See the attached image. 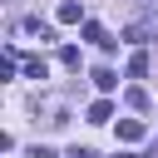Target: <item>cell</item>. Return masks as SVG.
Segmentation results:
<instances>
[{"label": "cell", "instance_id": "cell-6", "mask_svg": "<svg viewBox=\"0 0 158 158\" xmlns=\"http://www.w3.org/2000/svg\"><path fill=\"white\" fill-rule=\"evenodd\" d=\"M25 35H35V40H49L54 30H49V25L40 20V15H30V20H25Z\"/></svg>", "mask_w": 158, "mask_h": 158}, {"label": "cell", "instance_id": "cell-4", "mask_svg": "<svg viewBox=\"0 0 158 158\" xmlns=\"http://www.w3.org/2000/svg\"><path fill=\"white\" fill-rule=\"evenodd\" d=\"M148 35H158V25H153V20H138V25H128V30H123V40H133V44H143Z\"/></svg>", "mask_w": 158, "mask_h": 158}, {"label": "cell", "instance_id": "cell-2", "mask_svg": "<svg viewBox=\"0 0 158 158\" xmlns=\"http://www.w3.org/2000/svg\"><path fill=\"white\" fill-rule=\"evenodd\" d=\"M143 133H148V128H143V118H118V138H123V143H138Z\"/></svg>", "mask_w": 158, "mask_h": 158}, {"label": "cell", "instance_id": "cell-5", "mask_svg": "<svg viewBox=\"0 0 158 158\" xmlns=\"http://www.w3.org/2000/svg\"><path fill=\"white\" fill-rule=\"evenodd\" d=\"M109 118H114V104L109 99H94L89 104V123H109Z\"/></svg>", "mask_w": 158, "mask_h": 158}, {"label": "cell", "instance_id": "cell-7", "mask_svg": "<svg viewBox=\"0 0 158 158\" xmlns=\"http://www.w3.org/2000/svg\"><path fill=\"white\" fill-rule=\"evenodd\" d=\"M25 74H30V79H49V64H44L40 54H30V59H25Z\"/></svg>", "mask_w": 158, "mask_h": 158}, {"label": "cell", "instance_id": "cell-3", "mask_svg": "<svg viewBox=\"0 0 158 158\" xmlns=\"http://www.w3.org/2000/svg\"><path fill=\"white\" fill-rule=\"evenodd\" d=\"M84 20V5L79 0H59V25H79Z\"/></svg>", "mask_w": 158, "mask_h": 158}, {"label": "cell", "instance_id": "cell-1", "mask_svg": "<svg viewBox=\"0 0 158 158\" xmlns=\"http://www.w3.org/2000/svg\"><path fill=\"white\" fill-rule=\"evenodd\" d=\"M84 40L99 44V49H114V44H118V40H109V30H104L99 20H84Z\"/></svg>", "mask_w": 158, "mask_h": 158}, {"label": "cell", "instance_id": "cell-11", "mask_svg": "<svg viewBox=\"0 0 158 158\" xmlns=\"http://www.w3.org/2000/svg\"><path fill=\"white\" fill-rule=\"evenodd\" d=\"M59 64H64V69H79V49L64 44V49H59Z\"/></svg>", "mask_w": 158, "mask_h": 158}, {"label": "cell", "instance_id": "cell-10", "mask_svg": "<svg viewBox=\"0 0 158 158\" xmlns=\"http://www.w3.org/2000/svg\"><path fill=\"white\" fill-rule=\"evenodd\" d=\"M123 99H128V109H138V114H143V109H148V89H138V84H133V89H128V94H123Z\"/></svg>", "mask_w": 158, "mask_h": 158}, {"label": "cell", "instance_id": "cell-8", "mask_svg": "<svg viewBox=\"0 0 158 158\" xmlns=\"http://www.w3.org/2000/svg\"><path fill=\"white\" fill-rule=\"evenodd\" d=\"M143 74H148V54H143V49H138V54H133V59H128V79H143Z\"/></svg>", "mask_w": 158, "mask_h": 158}, {"label": "cell", "instance_id": "cell-9", "mask_svg": "<svg viewBox=\"0 0 158 158\" xmlns=\"http://www.w3.org/2000/svg\"><path fill=\"white\" fill-rule=\"evenodd\" d=\"M94 84H99V89H114V84H118V74H114L109 64H99V69H94Z\"/></svg>", "mask_w": 158, "mask_h": 158}]
</instances>
